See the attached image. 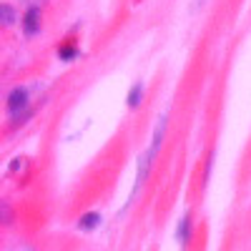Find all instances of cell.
Returning <instances> with one entry per match:
<instances>
[{
    "instance_id": "1",
    "label": "cell",
    "mask_w": 251,
    "mask_h": 251,
    "mask_svg": "<svg viewBox=\"0 0 251 251\" xmlns=\"http://www.w3.org/2000/svg\"><path fill=\"white\" fill-rule=\"evenodd\" d=\"M28 108V91L25 88H13L10 91V96H8V113L15 118L20 111H25Z\"/></svg>"
},
{
    "instance_id": "2",
    "label": "cell",
    "mask_w": 251,
    "mask_h": 251,
    "mask_svg": "<svg viewBox=\"0 0 251 251\" xmlns=\"http://www.w3.org/2000/svg\"><path fill=\"white\" fill-rule=\"evenodd\" d=\"M40 30V10L33 5V8H28V13L23 15V33L25 35H35Z\"/></svg>"
},
{
    "instance_id": "3",
    "label": "cell",
    "mask_w": 251,
    "mask_h": 251,
    "mask_svg": "<svg viewBox=\"0 0 251 251\" xmlns=\"http://www.w3.org/2000/svg\"><path fill=\"white\" fill-rule=\"evenodd\" d=\"M98 224H100V214H96V211L83 214V216L78 219V228H80V231H91V228H96Z\"/></svg>"
},
{
    "instance_id": "4",
    "label": "cell",
    "mask_w": 251,
    "mask_h": 251,
    "mask_svg": "<svg viewBox=\"0 0 251 251\" xmlns=\"http://www.w3.org/2000/svg\"><path fill=\"white\" fill-rule=\"evenodd\" d=\"M163 131H166V116L158 118V126H156V133H153V146H151V151L156 153L161 149V138H163Z\"/></svg>"
},
{
    "instance_id": "5",
    "label": "cell",
    "mask_w": 251,
    "mask_h": 251,
    "mask_svg": "<svg viewBox=\"0 0 251 251\" xmlns=\"http://www.w3.org/2000/svg\"><path fill=\"white\" fill-rule=\"evenodd\" d=\"M188 236H191V219L183 216L181 224H178V241L181 244H188Z\"/></svg>"
},
{
    "instance_id": "6",
    "label": "cell",
    "mask_w": 251,
    "mask_h": 251,
    "mask_svg": "<svg viewBox=\"0 0 251 251\" xmlns=\"http://www.w3.org/2000/svg\"><path fill=\"white\" fill-rule=\"evenodd\" d=\"M141 98H143V86H141V83H136V86L131 88V93H128V106L131 108H138Z\"/></svg>"
},
{
    "instance_id": "7",
    "label": "cell",
    "mask_w": 251,
    "mask_h": 251,
    "mask_svg": "<svg viewBox=\"0 0 251 251\" xmlns=\"http://www.w3.org/2000/svg\"><path fill=\"white\" fill-rule=\"evenodd\" d=\"M0 15H3V25H13V20H15V13L10 5H0Z\"/></svg>"
},
{
    "instance_id": "8",
    "label": "cell",
    "mask_w": 251,
    "mask_h": 251,
    "mask_svg": "<svg viewBox=\"0 0 251 251\" xmlns=\"http://www.w3.org/2000/svg\"><path fill=\"white\" fill-rule=\"evenodd\" d=\"M60 58H75V48H63L60 50Z\"/></svg>"
}]
</instances>
